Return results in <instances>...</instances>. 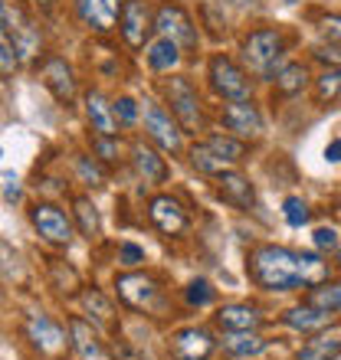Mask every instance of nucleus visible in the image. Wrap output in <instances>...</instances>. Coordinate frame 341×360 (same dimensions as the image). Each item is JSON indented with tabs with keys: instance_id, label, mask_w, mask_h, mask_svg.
Segmentation results:
<instances>
[{
	"instance_id": "f257e3e1",
	"label": "nucleus",
	"mask_w": 341,
	"mask_h": 360,
	"mask_svg": "<svg viewBox=\"0 0 341 360\" xmlns=\"http://www.w3.org/2000/svg\"><path fill=\"white\" fill-rule=\"evenodd\" d=\"M249 272L269 292H289L295 285L309 282L302 256H295V252H289L283 246H259L253 252V259H249Z\"/></svg>"
},
{
	"instance_id": "f03ea898",
	"label": "nucleus",
	"mask_w": 341,
	"mask_h": 360,
	"mask_svg": "<svg viewBox=\"0 0 341 360\" xmlns=\"http://www.w3.org/2000/svg\"><path fill=\"white\" fill-rule=\"evenodd\" d=\"M243 59H247L249 72L256 76H273L275 63L283 59V37L275 30H256L243 46Z\"/></svg>"
},
{
	"instance_id": "7ed1b4c3",
	"label": "nucleus",
	"mask_w": 341,
	"mask_h": 360,
	"mask_svg": "<svg viewBox=\"0 0 341 360\" xmlns=\"http://www.w3.org/2000/svg\"><path fill=\"white\" fill-rule=\"evenodd\" d=\"M210 82H213V89H217L223 98H230V102H243V98H249L247 72L227 56H213V63H210Z\"/></svg>"
},
{
	"instance_id": "20e7f679",
	"label": "nucleus",
	"mask_w": 341,
	"mask_h": 360,
	"mask_svg": "<svg viewBox=\"0 0 341 360\" xmlns=\"http://www.w3.org/2000/svg\"><path fill=\"white\" fill-rule=\"evenodd\" d=\"M168 102H170V112L178 115V122L184 131H200V102H197V92L190 86L187 79L174 76L168 82Z\"/></svg>"
},
{
	"instance_id": "39448f33",
	"label": "nucleus",
	"mask_w": 341,
	"mask_h": 360,
	"mask_svg": "<svg viewBox=\"0 0 341 360\" xmlns=\"http://www.w3.org/2000/svg\"><path fill=\"white\" fill-rule=\"evenodd\" d=\"M30 219H33V226L39 229V236L46 239V243H53V246H69V243H73V223H69L66 213L59 207H53V203H37L33 213H30Z\"/></svg>"
},
{
	"instance_id": "423d86ee",
	"label": "nucleus",
	"mask_w": 341,
	"mask_h": 360,
	"mask_svg": "<svg viewBox=\"0 0 341 360\" xmlns=\"http://www.w3.org/2000/svg\"><path fill=\"white\" fill-rule=\"evenodd\" d=\"M154 30L161 33V37L174 39L178 46H194L197 37H194V23L187 20V13L174 4H164L158 13H154Z\"/></svg>"
},
{
	"instance_id": "0eeeda50",
	"label": "nucleus",
	"mask_w": 341,
	"mask_h": 360,
	"mask_svg": "<svg viewBox=\"0 0 341 360\" xmlns=\"http://www.w3.org/2000/svg\"><path fill=\"white\" fill-rule=\"evenodd\" d=\"M122 37L128 46H144V37H148V30L154 27L151 20V10H148V4L144 0H128L122 7Z\"/></svg>"
},
{
	"instance_id": "6e6552de",
	"label": "nucleus",
	"mask_w": 341,
	"mask_h": 360,
	"mask_svg": "<svg viewBox=\"0 0 341 360\" xmlns=\"http://www.w3.org/2000/svg\"><path fill=\"white\" fill-rule=\"evenodd\" d=\"M76 10L85 27L95 33H108L122 17V0H76Z\"/></svg>"
},
{
	"instance_id": "1a4fd4ad",
	"label": "nucleus",
	"mask_w": 341,
	"mask_h": 360,
	"mask_svg": "<svg viewBox=\"0 0 341 360\" xmlns=\"http://www.w3.org/2000/svg\"><path fill=\"white\" fill-rule=\"evenodd\" d=\"M43 82H46V89L53 92V98L63 105H73L76 102V79H73V69H69L66 59H46L43 63Z\"/></svg>"
},
{
	"instance_id": "9d476101",
	"label": "nucleus",
	"mask_w": 341,
	"mask_h": 360,
	"mask_svg": "<svg viewBox=\"0 0 341 360\" xmlns=\"http://www.w3.org/2000/svg\"><path fill=\"white\" fill-rule=\"evenodd\" d=\"M223 124H227L237 138H256V134L263 131V118H259V112H256V105L249 102V98L230 102L227 108H223Z\"/></svg>"
},
{
	"instance_id": "9b49d317",
	"label": "nucleus",
	"mask_w": 341,
	"mask_h": 360,
	"mask_svg": "<svg viewBox=\"0 0 341 360\" xmlns=\"http://www.w3.org/2000/svg\"><path fill=\"white\" fill-rule=\"evenodd\" d=\"M115 288H118V298H122L125 304H132V308H151L154 298H158V288H154V282L148 278V275H142V272L118 275Z\"/></svg>"
},
{
	"instance_id": "f8f14e48",
	"label": "nucleus",
	"mask_w": 341,
	"mask_h": 360,
	"mask_svg": "<svg viewBox=\"0 0 341 360\" xmlns=\"http://www.w3.org/2000/svg\"><path fill=\"white\" fill-rule=\"evenodd\" d=\"M27 334H30V341H33V347H37L39 354H59L63 347H66V334H63V328L49 321L46 314H30Z\"/></svg>"
},
{
	"instance_id": "ddd939ff",
	"label": "nucleus",
	"mask_w": 341,
	"mask_h": 360,
	"mask_svg": "<svg viewBox=\"0 0 341 360\" xmlns=\"http://www.w3.org/2000/svg\"><path fill=\"white\" fill-rule=\"evenodd\" d=\"M144 128H148V134H151L154 141L161 144L164 151H180V131H178V124L170 122L168 115L158 108L154 102H144Z\"/></svg>"
},
{
	"instance_id": "4468645a",
	"label": "nucleus",
	"mask_w": 341,
	"mask_h": 360,
	"mask_svg": "<svg viewBox=\"0 0 341 360\" xmlns=\"http://www.w3.org/2000/svg\"><path fill=\"white\" fill-rule=\"evenodd\" d=\"M170 347H174L178 360H207L213 354V338L200 328H184V331L174 334Z\"/></svg>"
},
{
	"instance_id": "2eb2a0df",
	"label": "nucleus",
	"mask_w": 341,
	"mask_h": 360,
	"mask_svg": "<svg viewBox=\"0 0 341 360\" xmlns=\"http://www.w3.org/2000/svg\"><path fill=\"white\" fill-rule=\"evenodd\" d=\"M151 223L161 233H168V236H178V233H184L187 229V213L180 210L178 200H170V197H154L151 200Z\"/></svg>"
},
{
	"instance_id": "dca6fc26",
	"label": "nucleus",
	"mask_w": 341,
	"mask_h": 360,
	"mask_svg": "<svg viewBox=\"0 0 341 360\" xmlns=\"http://www.w3.org/2000/svg\"><path fill=\"white\" fill-rule=\"evenodd\" d=\"M85 115H89V122H92V128L102 138H115L118 134V118H115V105L105 102V95L99 92H89V98H85Z\"/></svg>"
},
{
	"instance_id": "f3484780",
	"label": "nucleus",
	"mask_w": 341,
	"mask_h": 360,
	"mask_svg": "<svg viewBox=\"0 0 341 360\" xmlns=\"http://www.w3.org/2000/svg\"><path fill=\"white\" fill-rule=\"evenodd\" d=\"M220 197L227 200V203H233V207L240 210H249L256 203V193H253V184H249L243 174L237 171H223L220 174Z\"/></svg>"
},
{
	"instance_id": "a211bd4d",
	"label": "nucleus",
	"mask_w": 341,
	"mask_h": 360,
	"mask_svg": "<svg viewBox=\"0 0 341 360\" xmlns=\"http://www.w3.org/2000/svg\"><path fill=\"white\" fill-rule=\"evenodd\" d=\"M217 324L223 331H256L263 324V314L249 304H227L217 311Z\"/></svg>"
},
{
	"instance_id": "6ab92c4d",
	"label": "nucleus",
	"mask_w": 341,
	"mask_h": 360,
	"mask_svg": "<svg viewBox=\"0 0 341 360\" xmlns=\"http://www.w3.org/2000/svg\"><path fill=\"white\" fill-rule=\"evenodd\" d=\"M69 338H73V347L82 360H102V341L95 338V331L82 318H73L69 321Z\"/></svg>"
},
{
	"instance_id": "aec40b11",
	"label": "nucleus",
	"mask_w": 341,
	"mask_h": 360,
	"mask_svg": "<svg viewBox=\"0 0 341 360\" xmlns=\"http://www.w3.org/2000/svg\"><path fill=\"white\" fill-rule=\"evenodd\" d=\"M132 154H135V167H138V174H142L144 180H151V184H161V180L168 177V164H164V158H158L151 148H144V144H135Z\"/></svg>"
},
{
	"instance_id": "412c9836",
	"label": "nucleus",
	"mask_w": 341,
	"mask_h": 360,
	"mask_svg": "<svg viewBox=\"0 0 341 360\" xmlns=\"http://www.w3.org/2000/svg\"><path fill=\"white\" fill-rule=\"evenodd\" d=\"M148 63H151V69H158V72H168V69H174L180 63V46L168 37H158L151 46H148Z\"/></svg>"
},
{
	"instance_id": "4be33fe9",
	"label": "nucleus",
	"mask_w": 341,
	"mask_h": 360,
	"mask_svg": "<svg viewBox=\"0 0 341 360\" xmlns=\"http://www.w3.org/2000/svg\"><path fill=\"white\" fill-rule=\"evenodd\" d=\"M332 318V311H322V308H312V304H302V308H292L285 311V324L289 328H299V331H318L325 328Z\"/></svg>"
},
{
	"instance_id": "5701e85b",
	"label": "nucleus",
	"mask_w": 341,
	"mask_h": 360,
	"mask_svg": "<svg viewBox=\"0 0 341 360\" xmlns=\"http://www.w3.org/2000/svg\"><path fill=\"white\" fill-rule=\"evenodd\" d=\"M227 351L233 354V357H256V354L266 351V341L253 331H233L227 338Z\"/></svg>"
},
{
	"instance_id": "b1692460",
	"label": "nucleus",
	"mask_w": 341,
	"mask_h": 360,
	"mask_svg": "<svg viewBox=\"0 0 341 360\" xmlns=\"http://www.w3.org/2000/svg\"><path fill=\"white\" fill-rule=\"evenodd\" d=\"M82 308L89 311V318H92L95 324H102V328H108V324H112V318H115L108 298H105L102 292H95V288L82 292Z\"/></svg>"
},
{
	"instance_id": "393cba45",
	"label": "nucleus",
	"mask_w": 341,
	"mask_h": 360,
	"mask_svg": "<svg viewBox=\"0 0 341 360\" xmlns=\"http://www.w3.org/2000/svg\"><path fill=\"white\" fill-rule=\"evenodd\" d=\"M305 82H309V72H305L302 63H289V66L279 69V76H275V89L283 95H295L302 92Z\"/></svg>"
},
{
	"instance_id": "a878e982",
	"label": "nucleus",
	"mask_w": 341,
	"mask_h": 360,
	"mask_svg": "<svg viewBox=\"0 0 341 360\" xmlns=\"http://www.w3.org/2000/svg\"><path fill=\"white\" fill-rule=\"evenodd\" d=\"M190 161H194V167H197V171H204V174H217V177L230 167L227 158H220V154L213 151L210 144H197V148L190 151Z\"/></svg>"
},
{
	"instance_id": "bb28decb",
	"label": "nucleus",
	"mask_w": 341,
	"mask_h": 360,
	"mask_svg": "<svg viewBox=\"0 0 341 360\" xmlns=\"http://www.w3.org/2000/svg\"><path fill=\"white\" fill-rule=\"evenodd\" d=\"M49 278H53V288L59 295H73L79 288V272L69 269L63 259H49Z\"/></svg>"
},
{
	"instance_id": "cd10ccee",
	"label": "nucleus",
	"mask_w": 341,
	"mask_h": 360,
	"mask_svg": "<svg viewBox=\"0 0 341 360\" xmlns=\"http://www.w3.org/2000/svg\"><path fill=\"white\" fill-rule=\"evenodd\" d=\"M0 275H4L7 282H23V275H27L20 252L10 246V243H4V239H0Z\"/></svg>"
},
{
	"instance_id": "c85d7f7f",
	"label": "nucleus",
	"mask_w": 341,
	"mask_h": 360,
	"mask_svg": "<svg viewBox=\"0 0 341 360\" xmlns=\"http://www.w3.org/2000/svg\"><path fill=\"white\" fill-rule=\"evenodd\" d=\"M73 213H76L79 229H82V236H85V239H95V236H99V229H102V223H99V213H95L92 200L79 197L76 203H73Z\"/></svg>"
},
{
	"instance_id": "c756f323",
	"label": "nucleus",
	"mask_w": 341,
	"mask_h": 360,
	"mask_svg": "<svg viewBox=\"0 0 341 360\" xmlns=\"http://www.w3.org/2000/svg\"><path fill=\"white\" fill-rule=\"evenodd\" d=\"M305 304L322 308V311H341V285H318V288L309 292Z\"/></svg>"
},
{
	"instance_id": "7c9ffc66",
	"label": "nucleus",
	"mask_w": 341,
	"mask_h": 360,
	"mask_svg": "<svg viewBox=\"0 0 341 360\" xmlns=\"http://www.w3.org/2000/svg\"><path fill=\"white\" fill-rule=\"evenodd\" d=\"M338 351H341L338 338H315L299 351V360H335Z\"/></svg>"
},
{
	"instance_id": "2f4dec72",
	"label": "nucleus",
	"mask_w": 341,
	"mask_h": 360,
	"mask_svg": "<svg viewBox=\"0 0 341 360\" xmlns=\"http://www.w3.org/2000/svg\"><path fill=\"white\" fill-rule=\"evenodd\" d=\"M341 95V69H325L322 76L315 79V98L318 102H335Z\"/></svg>"
},
{
	"instance_id": "473e14b6",
	"label": "nucleus",
	"mask_w": 341,
	"mask_h": 360,
	"mask_svg": "<svg viewBox=\"0 0 341 360\" xmlns=\"http://www.w3.org/2000/svg\"><path fill=\"white\" fill-rule=\"evenodd\" d=\"M20 66V53H17V43L10 37V30L0 23V72H13Z\"/></svg>"
},
{
	"instance_id": "72a5a7b5",
	"label": "nucleus",
	"mask_w": 341,
	"mask_h": 360,
	"mask_svg": "<svg viewBox=\"0 0 341 360\" xmlns=\"http://www.w3.org/2000/svg\"><path fill=\"white\" fill-rule=\"evenodd\" d=\"M210 148L220 154V158H227L230 164L243 161V154H247V148H243V141H237V138H223V134H217V138H210Z\"/></svg>"
},
{
	"instance_id": "f704fd0d",
	"label": "nucleus",
	"mask_w": 341,
	"mask_h": 360,
	"mask_svg": "<svg viewBox=\"0 0 341 360\" xmlns=\"http://www.w3.org/2000/svg\"><path fill=\"white\" fill-rule=\"evenodd\" d=\"M283 210H285V223H289V226H305V223H309V207H305L299 197H289L283 203Z\"/></svg>"
},
{
	"instance_id": "c9c22d12",
	"label": "nucleus",
	"mask_w": 341,
	"mask_h": 360,
	"mask_svg": "<svg viewBox=\"0 0 341 360\" xmlns=\"http://www.w3.org/2000/svg\"><path fill=\"white\" fill-rule=\"evenodd\" d=\"M112 354H115V360H151V354L132 341H115Z\"/></svg>"
},
{
	"instance_id": "e433bc0d",
	"label": "nucleus",
	"mask_w": 341,
	"mask_h": 360,
	"mask_svg": "<svg viewBox=\"0 0 341 360\" xmlns=\"http://www.w3.org/2000/svg\"><path fill=\"white\" fill-rule=\"evenodd\" d=\"M187 302L190 304H197V308H204V304L213 302V288H210L204 278H197V282H190L187 285Z\"/></svg>"
},
{
	"instance_id": "4c0bfd02",
	"label": "nucleus",
	"mask_w": 341,
	"mask_h": 360,
	"mask_svg": "<svg viewBox=\"0 0 341 360\" xmlns=\"http://www.w3.org/2000/svg\"><path fill=\"white\" fill-rule=\"evenodd\" d=\"M115 118L122 124H135V118H138V105H135V98H118L115 102Z\"/></svg>"
},
{
	"instance_id": "58836bf2",
	"label": "nucleus",
	"mask_w": 341,
	"mask_h": 360,
	"mask_svg": "<svg viewBox=\"0 0 341 360\" xmlns=\"http://www.w3.org/2000/svg\"><path fill=\"white\" fill-rule=\"evenodd\" d=\"M118 262L128 266V269H135L138 262H144V252L135 246V243H122V249H118Z\"/></svg>"
},
{
	"instance_id": "ea45409f",
	"label": "nucleus",
	"mask_w": 341,
	"mask_h": 360,
	"mask_svg": "<svg viewBox=\"0 0 341 360\" xmlns=\"http://www.w3.org/2000/svg\"><path fill=\"white\" fill-rule=\"evenodd\" d=\"M79 174H82V180L89 187H99V184H102V171H99L95 164H89V158H79Z\"/></svg>"
},
{
	"instance_id": "a19ab883",
	"label": "nucleus",
	"mask_w": 341,
	"mask_h": 360,
	"mask_svg": "<svg viewBox=\"0 0 341 360\" xmlns=\"http://www.w3.org/2000/svg\"><path fill=\"white\" fill-rule=\"evenodd\" d=\"M322 33L328 43H335V46H341V17H325L322 20Z\"/></svg>"
},
{
	"instance_id": "79ce46f5",
	"label": "nucleus",
	"mask_w": 341,
	"mask_h": 360,
	"mask_svg": "<svg viewBox=\"0 0 341 360\" xmlns=\"http://www.w3.org/2000/svg\"><path fill=\"white\" fill-rule=\"evenodd\" d=\"M315 246L318 249H338V233H335L332 226L315 229Z\"/></svg>"
},
{
	"instance_id": "37998d69",
	"label": "nucleus",
	"mask_w": 341,
	"mask_h": 360,
	"mask_svg": "<svg viewBox=\"0 0 341 360\" xmlns=\"http://www.w3.org/2000/svg\"><path fill=\"white\" fill-rule=\"evenodd\" d=\"M4 197H7L10 203H13V200H20V187H17V177H13V174H7V177H4Z\"/></svg>"
},
{
	"instance_id": "c03bdc74",
	"label": "nucleus",
	"mask_w": 341,
	"mask_h": 360,
	"mask_svg": "<svg viewBox=\"0 0 341 360\" xmlns=\"http://www.w3.org/2000/svg\"><path fill=\"white\" fill-rule=\"evenodd\" d=\"M315 59H322V63H341V53L335 46H318L315 49Z\"/></svg>"
},
{
	"instance_id": "a18cd8bd",
	"label": "nucleus",
	"mask_w": 341,
	"mask_h": 360,
	"mask_svg": "<svg viewBox=\"0 0 341 360\" xmlns=\"http://www.w3.org/2000/svg\"><path fill=\"white\" fill-rule=\"evenodd\" d=\"M325 158H328V161H341V141H332L328 144V148H325Z\"/></svg>"
},
{
	"instance_id": "49530a36",
	"label": "nucleus",
	"mask_w": 341,
	"mask_h": 360,
	"mask_svg": "<svg viewBox=\"0 0 341 360\" xmlns=\"http://www.w3.org/2000/svg\"><path fill=\"white\" fill-rule=\"evenodd\" d=\"M99 151L105 154V161H115V148L108 144V138H102V141H99Z\"/></svg>"
},
{
	"instance_id": "de8ad7c7",
	"label": "nucleus",
	"mask_w": 341,
	"mask_h": 360,
	"mask_svg": "<svg viewBox=\"0 0 341 360\" xmlns=\"http://www.w3.org/2000/svg\"><path fill=\"white\" fill-rule=\"evenodd\" d=\"M39 7H53V4H56V0H37Z\"/></svg>"
},
{
	"instance_id": "09e8293b",
	"label": "nucleus",
	"mask_w": 341,
	"mask_h": 360,
	"mask_svg": "<svg viewBox=\"0 0 341 360\" xmlns=\"http://www.w3.org/2000/svg\"><path fill=\"white\" fill-rule=\"evenodd\" d=\"M335 360H341V351H338V354H335Z\"/></svg>"
}]
</instances>
